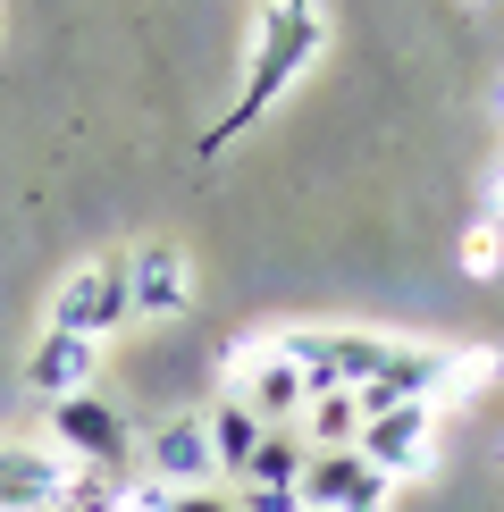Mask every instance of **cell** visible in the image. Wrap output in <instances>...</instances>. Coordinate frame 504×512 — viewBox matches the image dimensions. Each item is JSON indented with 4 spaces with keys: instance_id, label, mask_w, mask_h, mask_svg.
<instances>
[{
    "instance_id": "8",
    "label": "cell",
    "mask_w": 504,
    "mask_h": 512,
    "mask_svg": "<svg viewBox=\"0 0 504 512\" xmlns=\"http://www.w3.org/2000/svg\"><path fill=\"white\" fill-rule=\"evenodd\" d=\"M429 429H437V403H420V395H404V403H387L378 420H362V445L353 454L370 462V471H412L420 462V445H429Z\"/></svg>"
},
{
    "instance_id": "9",
    "label": "cell",
    "mask_w": 504,
    "mask_h": 512,
    "mask_svg": "<svg viewBox=\"0 0 504 512\" xmlns=\"http://www.w3.org/2000/svg\"><path fill=\"white\" fill-rule=\"evenodd\" d=\"M126 303H135L143 319H177L185 303H194V286H185V252L177 244L126 252Z\"/></svg>"
},
{
    "instance_id": "1",
    "label": "cell",
    "mask_w": 504,
    "mask_h": 512,
    "mask_svg": "<svg viewBox=\"0 0 504 512\" xmlns=\"http://www.w3.org/2000/svg\"><path fill=\"white\" fill-rule=\"evenodd\" d=\"M320 34H328V26H320V0H269V17H261V51H252V76H244L236 110H227V118L202 135V160H219L236 135H252V126L278 110V93H286V84L311 68Z\"/></svg>"
},
{
    "instance_id": "2",
    "label": "cell",
    "mask_w": 504,
    "mask_h": 512,
    "mask_svg": "<svg viewBox=\"0 0 504 512\" xmlns=\"http://www.w3.org/2000/svg\"><path fill=\"white\" fill-rule=\"evenodd\" d=\"M51 437H59V454H68L76 471L135 479V429H126V412H118V403H101L93 387L68 395V403H51Z\"/></svg>"
},
{
    "instance_id": "4",
    "label": "cell",
    "mask_w": 504,
    "mask_h": 512,
    "mask_svg": "<svg viewBox=\"0 0 504 512\" xmlns=\"http://www.w3.org/2000/svg\"><path fill=\"white\" fill-rule=\"evenodd\" d=\"M68 487H76V462L59 454V445H0V512H51V504H68Z\"/></svg>"
},
{
    "instance_id": "13",
    "label": "cell",
    "mask_w": 504,
    "mask_h": 512,
    "mask_svg": "<svg viewBox=\"0 0 504 512\" xmlns=\"http://www.w3.org/2000/svg\"><path fill=\"white\" fill-rule=\"evenodd\" d=\"M227 504H236V512H303V496H294V487H236Z\"/></svg>"
},
{
    "instance_id": "5",
    "label": "cell",
    "mask_w": 504,
    "mask_h": 512,
    "mask_svg": "<svg viewBox=\"0 0 504 512\" xmlns=\"http://www.w3.org/2000/svg\"><path fill=\"white\" fill-rule=\"evenodd\" d=\"M135 471H143V479H160V487H210V479H219L210 429H202V420H160V429L143 437Z\"/></svg>"
},
{
    "instance_id": "14",
    "label": "cell",
    "mask_w": 504,
    "mask_h": 512,
    "mask_svg": "<svg viewBox=\"0 0 504 512\" xmlns=\"http://www.w3.org/2000/svg\"><path fill=\"white\" fill-rule=\"evenodd\" d=\"M168 512H236L219 487H168Z\"/></svg>"
},
{
    "instance_id": "3",
    "label": "cell",
    "mask_w": 504,
    "mask_h": 512,
    "mask_svg": "<svg viewBox=\"0 0 504 512\" xmlns=\"http://www.w3.org/2000/svg\"><path fill=\"white\" fill-rule=\"evenodd\" d=\"M126 311H135L126 303V261H84L51 294V328H68V336H110Z\"/></svg>"
},
{
    "instance_id": "10",
    "label": "cell",
    "mask_w": 504,
    "mask_h": 512,
    "mask_svg": "<svg viewBox=\"0 0 504 512\" xmlns=\"http://www.w3.org/2000/svg\"><path fill=\"white\" fill-rule=\"evenodd\" d=\"M303 445L311 454H353L362 445V395H345V387H311V403H303Z\"/></svg>"
},
{
    "instance_id": "11",
    "label": "cell",
    "mask_w": 504,
    "mask_h": 512,
    "mask_svg": "<svg viewBox=\"0 0 504 512\" xmlns=\"http://www.w3.org/2000/svg\"><path fill=\"white\" fill-rule=\"evenodd\" d=\"M202 429H210V454H219V471H236L244 479V462H252V445H261V412H252L244 395H227V403H210L202 412Z\"/></svg>"
},
{
    "instance_id": "6",
    "label": "cell",
    "mask_w": 504,
    "mask_h": 512,
    "mask_svg": "<svg viewBox=\"0 0 504 512\" xmlns=\"http://www.w3.org/2000/svg\"><path fill=\"white\" fill-rule=\"evenodd\" d=\"M236 370H244V403L261 412V429H294L303 420V403H311V378L294 370V361H278V345H252V353H236Z\"/></svg>"
},
{
    "instance_id": "7",
    "label": "cell",
    "mask_w": 504,
    "mask_h": 512,
    "mask_svg": "<svg viewBox=\"0 0 504 512\" xmlns=\"http://www.w3.org/2000/svg\"><path fill=\"white\" fill-rule=\"evenodd\" d=\"M101 378V336H68V328H51V336H34V353H26V387L42 403H68L84 395Z\"/></svg>"
},
{
    "instance_id": "12",
    "label": "cell",
    "mask_w": 504,
    "mask_h": 512,
    "mask_svg": "<svg viewBox=\"0 0 504 512\" xmlns=\"http://www.w3.org/2000/svg\"><path fill=\"white\" fill-rule=\"evenodd\" d=\"M303 462H311L303 429H269L261 445H252V462H244L236 487H294V496H303Z\"/></svg>"
}]
</instances>
